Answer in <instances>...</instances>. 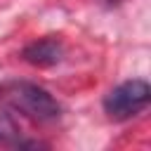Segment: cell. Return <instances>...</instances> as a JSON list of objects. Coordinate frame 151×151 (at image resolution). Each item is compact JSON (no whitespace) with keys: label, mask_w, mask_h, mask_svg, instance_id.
I'll list each match as a JSON object with an SVG mask.
<instances>
[{"label":"cell","mask_w":151,"mask_h":151,"mask_svg":"<svg viewBox=\"0 0 151 151\" xmlns=\"http://www.w3.org/2000/svg\"><path fill=\"white\" fill-rule=\"evenodd\" d=\"M149 97H151V87L146 80H139V78L125 80L104 97V111L111 118L123 120V118H130V116L139 113L142 109H146Z\"/></svg>","instance_id":"2"},{"label":"cell","mask_w":151,"mask_h":151,"mask_svg":"<svg viewBox=\"0 0 151 151\" xmlns=\"http://www.w3.org/2000/svg\"><path fill=\"white\" fill-rule=\"evenodd\" d=\"M21 57L33 66H54L64 57V45L57 38H40L24 47Z\"/></svg>","instance_id":"3"},{"label":"cell","mask_w":151,"mask_h":151,"mask_svg":"<svg viewBox=\"0 0 151 151\" xmlns=\"http://www.w3.org/2000/svg\"><path fill=\"white\" fill-rule=\"evenodd\" d=\"M19 142H21V134H19L17 123L12 120V116L0 113V144L2 146H19Z\"/></svg>","instance_id":"4"},{"label":"cell","mask_w":151,"mask_h":151,"mask_svg":"<svg viewBox=\"0 0 151 151\" xmlns=\"http://www.w3.org/2000/svg\"><path fill=\"white\" fill-rule=\"evenodd\" d=\"M5 94H7V101L17 111H21L24 116H28L33 120L47 123V120H57L61 113L59 101L45 87L35 85V83H12V85H7Z\"/></svg>","instance_id":"1"}]
</instances>
